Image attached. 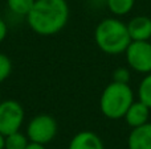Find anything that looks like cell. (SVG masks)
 Instances as JSON below:
<instances>
[{
  "instance_id": "obj_1",
  "label": "cell",
  "mask_w": 151,
  "mask_h": 149,
  "mask_svg": "<svg viewBox=\"0 0 151 149\" xmlns=\"http://www.w3.org/2000/svg\"><path fill=\"white\" fill-rule=\"evenodd\" d=\"M69 4L66 0H35L27 15L29 28L39 36L49 37L60 33L69 21Z\"/></svg>"
},
{
  "instance_id": "obj_2",
  "label": "cell",
  "mask_w": 151,
  "mask_h": 149,
  "mask_svg": "<svg viewBox=\"0 0 151 149\" xmlns=\"http://www.w3.org/2000/svg\"><path fill=\"white\" fill-rule=\"evenodd\" d=\"M94 40L99 49L106 54H121L126 52L131 42L127 24L118 18H104L94 31Z\"/></svg>"
},
{
  "instance_id": "obj_3",
  "label": "cell",
  "mask_w": 151,
  "mask_h": 149,
  "mask_svg": "<svg viewBox=\"0 0 151 149\" xmlns=\"http://www.w3.org/2000/svg\"><path fill=\"white\" fill-rule=\"evenodd\" d=\"M133 102L134 94L129 84L111 82L102 91L99 98V108L107 119L118 120L125 116Z\"/></svg>"
},
{
  "instance_id": "obj_4",
  "label": "cell",
  "mask_w": 151,
  "mask_h": 149,
  "mask_svg": "<svg viewBox=\"0 0 151 149\" xmlns=\"http://www.w3.org/2000/svg\"><path fill=\"white\" fill-rule=\"evenodd\" d=\"M57 121L49 114H39L33 116L27 126V136L31 143L47 145L57 135Z\"/></svg>"
},
{
  "instance_id": "obj_5",
  "label": "cell",
  "mask_w": 151,
  "mask_h": 149,
  "mask_svg": "<svg viewBox=\"0 0 151 149\" xmlns=\"http://www.w3.org/2000/svg\"><path fill=\"white\" fill-rule=\"evenodd\" d=\"M25 119L23 106L13 99L0 102V133L8 136L13 132L20 131Z\"/></svg>"
},
{
  "instance_id": "obj_6",
  "label": "cell",
  "mask_w": 151,
  "mask_h": 149,
  "mask_svg": "<svg viewBox=\"0 0 151 149\" xmlns=\"http://www.w3.org/2000/svg\"><path fill=\"white\" fill-rule=\"evenodd\" d=\"M126 61L138 73H151V44L149 41H131L126 49Z\"/></svg>"
},
{
  "instance_id": "obj_7",
  "label": "cell",
  "mask_w": 151,
  "mask_h": 149,
  "mask_svg": "<svg viewBox=\"0 0 151 149\" xmlns=\"http://www.w3.org/2000/svg\"><path fill=\"white\" fill-rule=\"evenodd\" d=\"M131 41H149L151 38V18L147 16H135L127 24Z\"/></svg>"
},
{
  "instance_id": "obj_8",
  "label": "cell",
  "mask_w": 151,
  "mask_h": 149,
  "mask_svg": "<svg viewBox=\"0 0 151 149\" xmlns=\"http://www.w3.org/2000/svg\"><path fill=\"white\" fill-rule=\"evenodd\" d=\"M68 149H105L101 137L91 131H81L74 135Z\"/></svg>"
},
{
  "instance_id": "obj_9",
  "label": "cell",
  "mask_w": 151,
  "mask_h": 149,
  "mask_svg": "<svg viewBox=\"0 0 151 149\" xmlns=\"http://www.w3.org/2000/svg\"><path fill=\"white\" fill-rule=\"evenodd\" d=\"M129 149H151V123L133 128L127 139Z\"/></svg>"
},
{
  "instance_id": "obj_10",
  "label": "cell",
  "mask_w": 151,
  "mask_h": 149,
  "mask_svg": "<svg viewBox=\"0 0 151 149\" xmlns=\"http://www.w3.org/2000/svg\"><path fill=\"white\" fill-rule=\"evenodd\" d=\"M150 107H147L145 103L139 102H133V104L129 107V110L125 114V120L127 123V126H130L131 128H137L139 126H143L147 123L150 116Z\"/></svg>"
},
{
  "instance_id": "obj_11",
  "label": "cell",
  "mask_w": 151,
  "mask_h": 149,
  "mask_svg": "<svg viewBox=\"0 0 151 149\" xmlns=\"http://www.w3.org/2000/svg\"><path fill=\"white\" fill-rule=\"evenodd\" d=\"M29 143L31 141H29L27 133L17 131L5 136L4 149H27Z\"/></svg>"
},
{
  "instance_id": "obj_12",
  "label": "cell",
  "mask_w": 151,
  "mask_h": 149,
  "mask_svg": "<svg viewBox=\"0 0 151 149\" xmlns=\"http://www.w3.org/2000/svg\"><path fill=\"white\" fill-rule=\"evenodd\" d=\"M35 4V0H7V7L13 15L27 17L31 12L32 7Z\"/></svg>"
},
{
  "instance_id": "obj_13",
  "label": "cell",
  "mask_w": 151,
  "mask_h": 149,
  "mask_svg": "<svg viewBox=\"0 0 151 149\" xmlns=\"http://www.w3.org/2000/svg\"><path fill=\"white\" fill-rule=\"evenodd\" d=\"M135 0H106V5L110 12L115 16L127 15L134 7Z\"/></svg>"
},
{
  "instance_id": "obj_14",
  "label": "cell",
  "mask_w": 151,
  "mask_h": 149,
  "mask_svg": "<svg viewBox=\"0 0 151 149\" xmlns=\"http://www.w3.org/2000/svg\"><path fill=\"white\" fill-rule=\"evenodd\" d=\"M138 96L142 103L151 108V73L142 79L138 89Z\"/></svg>"
},
{
  "instance_id": "obj_15",
  "label": "cell",
  "mask_w": 151,
  "mask_h": 149,
  "mask_svg": "<svg viewBox=\"0 0 151 149\" xmlns=\"http://www.w3.org/2000/svg\"><path fill=\"white\" fill-rule=\"evenodd\" d=\"M11 73H12V61L4 53H0V83L9 78Z\"/></svg>"
},
{
  "instance_id": "obj_16",
  "label": "cell",
  "mask_w": 151,
  "mask_h": 149,
  "mask_svg": "<svg viewBox=\"0 0 151 149\" xmlns=\"http://www.w3.org/2000/svg\"><path fill=\"white\" fill-rule=\"evenodd\" d=\"M113 82L129 84V82H130V71H129V69L118 67L117 70L113 73Z\"/></svg>"
},
{
  "instance_id": "obj_17",
  "label": "cell",
  "mask_w": 151,
  "mask_h": 149,
  "mask_svg": "<svg viewBox=\"0 0 151 149\" xmlns=\"http://www.w3.org/2000/svg\"><path fill=\"white\" fill-rule=\"evenodd\" d=\"M7 34H8V25H7V23L0 17V44L5 40Z\"/></svg>"
},
{
  "instance_id": "obj_18",
  "label": "cell",
  "mask_w": 151,
  "mask_h": 149,
  "mask_svg": "<svg viewBox=\"0 0 151 149\" xmlns=\"http://www.w3.org/2000/svg\"><path fill=\"white\" fill-rule=\"evenodd\" d=\"M27 149H47L45 148V145L42 144H37V143H29Z\"/></svg>"
},
{
  "instance_id": "obj_19",
  "label": "cell",
  "mask_w": 151,
  "mask_h": 149,
  "mask_svg": "<svg viewBox=\"0 0 151 149\" xmlns=\"http://www.w3.org/2000/svg\"><path fill=\"white\" fill-rule=\"evenodd\" d=\"M4 143H5V136L0 133V149H4Z\"/></svg>"
},
{
  "instance_id": "obj_20",
  "label": "cell",
  "mask_w": 151,
  "mask_h": 149,
  "mask_svg": "<svg viewBox=\"0 0 151 149\" xmlns=\"http://www.w3.org/2000/svg\"><path fill=\"white\" fill-rule=\"evenodd\" d=\"M0 102H1V94H0Z\"/></svg>"
}]
</instances>
